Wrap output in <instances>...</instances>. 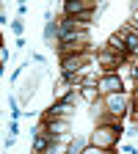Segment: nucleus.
Wrapping results in <instances>:
<instances>
[{
    "label": "nucleus",
    "mask_w": 138,
    "mask_h": 154,
    "mask_svg": "<svg viewBox=\"0 0 138 154\" xmlns=\"http://www.w3.org/2000/svg\"><path fill=\"white\" fill-rule=\"evenodd\" d=\"M105 44H108L111 50H116V52H119V55H124V58H130V50H127V38H124V30H122V28H119V30H116V33H111Z\"/></svg>",
    "instance_id": "obj_6"
},
{
    "label": "nucleus",
    "mask_w": 138,
    "mask_h": 154,
    "mask_svg": "<svg viewBox=\"0 0 138 154\" xmlns=\"http://www.w3.org/2000/svg\"><path fill=\"white\" fill-rule=\"evenodd\" d=\"M86 146H88V138H77V135H75V138H69V154H83L86 151Z\"/></svg>",
    "instance_id": "obj_10"
},
{
    "label": "nucleus",
    "mask_w": 138,
    "mask_h": 154,
    "mask_svg": "<svg viewBox=\"0 0 138 154\" xmlns=\"http://www.w3.org/2000/svg\"><path fill=\"white\" fill-rule=\"evenodd\" d=\"M8 135H19V119H11L8 121Z\"/></svg>",
    "instance_id": "obj_16"
},
{
    "label": "nucleus",
    "mask_w": 138,
    "mask_h": 154,
    "mask_svg": "<svg viewBox=\"0 0 138 154\" xmlns=\"http://www.w3.org/2000/svg\"><path fill=\"white\" fill-rule=\"evenodd\" d=\"M122 30H124V38H127V50H130V58H138V36L127 28V22L122 25Z\"/></svg>",
    "instance_id": "obj_8"
},
{
    "label": "nucleus",
    "mask_w": 138,
    "mask_h": 154,
    "mask_svg": "<svg viewBox=\"0 0 138 154\" xmlns=\"http://www.w3.org/2000/svg\"><path fill=\"white\" fill-rule=\"evenodd\" d=\"M25 66H30V63H22V66H17V69L11 72V77H8V80H11V83H17V80H19V77H22V74H25Z\"/></svg>",
    "instance_id": "obj_14"
},
{
    "label": "nucleus",
    "mask_w": 138,
    "mask_h": 154,
    "mask_svg": "<svg viewBox=\"0 0 138 154\" xmlns=\"http://www.w3.org/2000/svg\"><path fill=\"white\" fill-rule=\"evenodd\" d=\"M69 124L72 119H42V129L53 140H66L69 143Z\"/></svg>",
    "instance_id": "obj_3"
},
{
    "label": "nucleus",
    "mask_w": 138,
    "mask_h": 154,
    "mask_svg": "<svg viewBox=\"0 0 138 154\" xmlns=\"http://www.w3.org/2000/svg\"><path fill=\"white\" fill-rule=\"evenodd\" d=\"M11 33H14V36H22V33H25V19H22V17H17L14 22H11Z\"/></svg>",
    "instance_id": "obj_12"
},
{
    "label": "nucleus",
    "mask_w": 138,
    "mask_h": 154,
    "mask_svg": "<svg viewBox=\"0 0 138 154\" xmlns=\"http://www.w3.org/2000/svg\"><path fill=\"white\" fill-rule=\"evenodd\" d=\"M116 149H122L124 154H138V149H135L133 143H119V146H116Z\"/></svg>",
    "instance_id": "obj_15"
},
{
    "label": "nucleus",
    "mask_w": 138,
    "mask_h": 154,
    "mask_svg": "<svg viewBox=\"0 0 138 154\" xmlns=\"http://www.w3.org/2000/svg\"><path fill=\"white\" fill-rule=\"evenodd\" d=\"M58 19H50V22H44V30H42V38H44V44L47 47H53V42L58 38Z\"/></svg>",
    "instance_id": "obj_7"
},
{
    "label": "nucleus",
    "mask_w": 138,
    "mask_h": 154,
    "mask_svg": "<svg viewBox=\"0 0 138 154\" xmlns=\"http://www.w3.org/2000/svg\"><path fill=\"white\" fill-rule=\"evenodd\" d=\"M127 129H124V124L119 121V124H102V121H97V129L91 132V143L94 146H100L102 151H113L116 146H119V138L124 135Z\"/></svg>",
    "instance_id": "obj_1"
},
{
    "label": "nucleus",
    "mask_w": 138,
    "mask_h": 154,
    "mask_svg": "<svg viewBox=\"0 0 138 154\" xmlns=\"http://www.w3.org/2000/svg\"><path fill=\"white\" fill-rule=\"evenodd\" d=\"M8 113H11V119H22V113H25V110H19V99L14 94L8 96Z\"/></svg>",
    "instance_id": "obj_11"
},
{
    "label": "nucleus",
    "mask_w": 138,
    "mask_h": 154,
    "mask_svg": "<svg viewBox=\"0 0 138 154\" xmlns=\"http://www.w3.org/2000/svg\"><path fill=\"white\" fill-rule=\"evenodd\" d=\"M108 6H111V3H108V0H102V3H100V8H97V19H100V17H102V14L108 11Z\"/></svg>",
    "instance_id": "obj_20"
},
{
    "label": "nucleus",
    "mask_w": 138,
    "mask_h": 154,
    "mask_svg": "<svg viewBox=\"0 0 138 154\" xmlns=\"http://www.w3.org/2000/svg\"><path fill=\"white\" fill-rule=\"evenodd\" d=\"M135 105H138V102H135Z\"/></svg>",
    "instance_id": "obj_24"
},
{
    "label": "nucleus",
    "mask_w": 138,
    "mask_h": 154,
    "mask_svg": "<svg viewBox=\"0 0 138 154\" xmlns=\"http://www.w3.org/2000/svg\"><path fill=\"white\" fill-rule=\"evenodd\" d=\"M102 105L108 113L119 116V119H124V116H130L133 110V96H127V91H113V94H102Z\"/></svg>",
    "instance_id": "obj_2"
},
{
    "label": "nucleus",
    "mask_w": 138,
    "mask_h": 154,
    "mask_svg": "<svg viewBox=\"0 0 138 154\" xmlns=\"http://www.w3.org/2000/svg\"><path fill=\"white\" fill-rule=\"evenodd\" d=\"M77 88H80V96H83V102H97V99H100V88H97V85H77Z\"/></svg>",
    "instance_id": "obj_9"
},
{
    "label": "nucleus",
    "mask_w": 138,
    "mask_h": 154,
    "mask_svg": "<svg viewBox=\"0 0 138 154\" xmlns=\"http://www.w3.org/2000/svg\"><path fill=\"white\" fill-rule=\"evenodd\" d=\"M8 58H11V50L3 44V47H0V63H3V66H0V72H6V66H8Z\"/></svg>",
    "instance_id": "obj_13"
},
{
    "label": "nucleus",
    "mask_w": 138,
    "mask_h": 154,
    "mask_svg": "<svg viewBox=\"0 0 138 154\" xmlns=\"http://www.w3.org/2000/svg\"><path fill=\"white\" fill-rule=\"evenodd\" d=\"M130 22H138V8H133V11H130Z\"/></svg>",
    "instance_id": "obj_22"
},
{
    "label": "nucleus",
    "mask_w": 138,
    "mask_h": 154,
    "mask_svg": "<svg viewBox=\"0 0 138 154\" xmlns=\"http://www.w3.org/2000/svg\"><path fill=\"white\" fill-rule=\"evenodd\" d=\"M30 61H36V63H47V58H44L42 52H30Z\"/></svg>",
    "instance_id": "obj_19"
},
{
    "label": "nucleus",
    "mask_w": 138,
    "mask_h": 154,
    "mask_svg": "<svg viewBox=\"0 0 138 154\" xmlns=\"http://www.w3.org/2000/svg\"><path fill=\"white\" fill-rule=\"evenodd\" d=\"M14 143H17V135H8V138H6V140H3V149H6V151H8V149H11V146H14Z\"/></svg>",
    "instance_id": "obj_18"
},
{
    "label": "nucleus",
    "mask_w": 138,
    "mask_h": 154,
    "mask_svg": "<svg viewBox=\"0 0 138 154\" xmlns=\"http://www.w3.org/2000/svg\"><path fill=\"white\" fill-rule=\"evenodd\" d=\"M14 44H17V50H25V38H22V36H17V42H14Z\"/></svg>",
    "instance_id": "obj_21"
},
{
    "label": "nucleus",
    "mask_w": 138,
    "mask_h": 154,
    "mask_svg": "<svg viewBox=\"0 0 138 154\" xmlns=\"http://www.w3.org/2000/svg\"><path fill=\"white\" fill-rule=\"evenodd\" d=\"M133 102H138V80H135V88H133Z\"/></svg>",
    "instance_id": "obj_23"
},
{
    "label": "nucleus",
    "mask_w": 138,
    "mask_h": 154,
    "mask_svg": "<svg viewBox=\"0 0 138 154\" xmlns=\"http://www.w3.org/2000/svg\"><path fill=\"white\" fill-rule=\"evenodd\" d=\"M75 110H77L75 105H69L66 99H61V96H58V99H53V105L44 107V116H42V119H72Z\"/></svg>",
    "instance_id": "obj_4"
},
{
    "label": "nucleus",
    "mask_w": 138,
    "mask_h": 154,
    "mask_svg": "<svg viewBox=\"0 0 138 154\" xmlns=\"http://www.w3.org/2000/svg\"><path fill=\"white\" fill-rule=\"evenodd\" d=\"M130 77L138 80V58H133V63H130Z\"/></svg>",
    "instance_id": "obj_17"
},
{
    "label": "nucleus",
    "mask_w": 138,
    "mask_h": 154,
    "mask_svg": "<svg viewBox=\"0 0 138 154\" xmlns=\"http://www.w3.org/2000/svg\"><path fill=\"white\" fill-rule=\"evenodd\" d=\"M97 88H100V94H113V91H127L124 88V80L119 72H102L100 80H97Z\"/></svg>",
    "instance_id": "obj_5"
}]
</instances>
